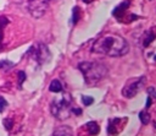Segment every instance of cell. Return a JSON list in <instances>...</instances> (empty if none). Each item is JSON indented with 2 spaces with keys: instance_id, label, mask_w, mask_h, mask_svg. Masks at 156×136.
Instances as JSON below:
<instances>
[{
  "instance_id": "1",
  "label": "cell",
  "mask_w": 156,
  "mask_h": 136,
  "mask_svg": "<svg viewBox=\"0 0 156 136\" xmlns=\"http://www.w3.org/2000/svg\"><path fill=\"white\" fill-rule=\"evenodd\" d=\"M128 43L119 36L107 34L99 38L91 47L93 53L106 54L108 56H122L128 53Z\"/></svg>"
},
{
  "instance_id": "2",
  "label": "cell",
  "mask_w": 156,
  "mask_h": 136,
  "mask_svg": "<svg viewBox=\"0 0 156 136\" xmlns=\"http://www.w3.org/2000/svg\"><path fill=\"white\" fill-rule=\"evenodd\" d=\"M78 69L82 71V74L85 78V82L89 85H94V83L99 82L107 74L106 66L100 62L83 61V62L78 64Z\"/></svg>"
},
{
  "instance_id": "3",
  "label": "cell",
  "mask_w": 156,
  "mask_h": 136,
  "mask_svg": "<svg viewBox=\"0 0 156 136\" xmlns=\"http://www.w3.org/2000/svg\"><path fill=\"white\" fill-rule=\"evenodd\" d=\"M73 110L72 107V98L69 94L65 93L62 97L55 99L51 103V113L55 118L60 119V120H65L67 119Z\"/></svg>"
},
{
  "instance_id": "4",
  "label": "cell",
  "mask_w": 156,
  "mask_h": 136,
  "mask_svg": "<svg viewBox=\"0 0 156 136\" xmlns=\"http://www.w3.org/2000/svg\"><path fill=\"white\" fill-rule=\"evenodd\" d=\"M145 82H146L145 76H140V77H136V78H133V80L128 81L126 83V86L123 87V89H122V94L126 98H133L134 96H136L141 91Z\"/></svg>"
},
{
  "instance_id": "5",
  "label": "cell",
  "mask_w": 156,
  "mask_h": 136,
  "mask_svg": "<svg viewBox=\"0 0 156 136\" xmlns=\"http://www.w3.org/2000/svg\"><path fill=\"white\" fill-rule=\"evenodd\" d=\"M49 1L50 0H29L28 1V10H29L30 15L34 18L41 17L49 6Z\"/></svg>"
},
{
  "instance_id": "6",
  "label": "cell",
  "mask_w": 156,
  "mask_h": 136,
  "mask_svg": "<svg viewBox=\"0 0 156 136\" xmlns=\"http://www.w3.org/2000/svg\"><path fill=\"white\" fill-rule=\"evenodd\" d=\"M29 53L32 54V56L39 64H43V62L50 60V56H51L50 55V51L48 50V48L44 44H41V43H39L37 47H32L30 50H29Z\"/></svg>"
},
{
  "instance_id": "7",
  "label": "cell",
  "mask_w": 156,
  "mask_h": 136,
  "mask_svg": "<svg viewBox=\"0 0 156 136\" xmlns=\"http://www.w3.org/2000/svg\"><path fill=\"white\" fill-rule=\"evenodd\" d=\"M83 129H85L87 132H88V135H90V136H95V135H98L99 131H100V127H99L98 123H95V121H89V123H87L85 125H83Z\"/></svg>"
},
{
  "instance_id": "8",
  "label": "cell",
  "mask_w": 156,
  "mask_h": 136,
  "mask_svg": "<svg viewBox=\"0 0 156 136\" xmlns=\"http://www.w3.org/2000/svg\"><path fill=\"white\" fill-rule=\"evenodd\" d=\"M121 120H122V119H118V118H116V119H111V120H110L108 126H107V132H108L110 136H115L116 134L119 132V129H117V124L121 123Z\"/></svg>"
},
{
  "instance_id": "9",
  "label": "cell",
  "mask_w": 156,
  "mask_h": 136,
  "mask_svg": "<svg viewBox=\"0 0 156 136\" xmlns=\"http://www.w3.org/2000/svg\"><path fill=\"white\" fill-rule=\"evenodd\" d=\"M128 6H129V1L122 2L121 5H118V6L112 11V15H113L115 17H117V18H121V17L123 16V13L126 12V10L128 9Z\"/></svg>"
},
{
  "instance_id": "10",
  "label": "cell",
  "mask_w": 156,
  "mask_h": 136,
  "mask_svg": "<svg viewBox=\"0 0 156 136\" xmlns=\"http://www.w3.org/2000/svg\"><path fill=\"white\" fill-rule=\"evenodd\" d=\"M52 136H73V132L68 126H60L54 131Z\"/></svg>"
},
{
  "instance_id": "11",
  "label": "cell",
  "mask_w": 156,
  "mask_h": 136,
  "mask_svg": "<svg viewBox=\"0 0 156 136\" xmlns=\"http://www.w3.org/2000/svg\"><path fill=\"white\" fill-rule=\"evenodd\" d=\"M49 89L51 92H54V93H58V92L62 91V85H61V82L58 80H52L50 86H49Z\"/></svg>"
},
{
  "instance_id": "12",
  "label": "cell",
  "mask_w": 156,
  "mask_h": 136,
  "mask_svg": "<svg viewBox=\"0 0 156 136\" xmlns=\"http://www.w3.org/2000/svg\"><path fill=\"white\" fill-rule=\"evenodd\" d=\"M154 39H155V34L151 31H146L145 34H144V39H143V45L146 48Z\"/></svg>"
},
{
  "instance_id": "13",
  "label": "cell",
  "mask_w": 156,
  "mask_h": 136,
  "mask_svg": "<svg viewBox=\"0 0 156 136\" xmlns=\"http://www.w3.org/2000/svg\"><path fill=\"white\" fill-rule=\"evenodd\" d=\"M139 119H140V121H141L144 125H146V124H149V121H150V114H149L146 110H141V111L139 113Z\"/></svg>"
},
{
  "instance_id": "14",
  "label": "cell",
  "mask_w": 156,
  "mask_h": 136,
  "mask_svg": "<svg viewBox=\"0 0 156 136\" xmlns=\"http://www.w3.org/2000/svg\"><path fill=\"white\" fill-rule=\"evenodd\" d=\"M13 66V62L9 60H0V69L1 70H10Z\"/></svg>"
},
{
  "instance_id": "15",
  "label": "cell",
  "mask_w": 156,
  "mask_h": 136,
  "mask_svg": "<svg viewBox=\"0 0 156 136\" xmlns=\"http://www.w3.org/2000/svg\"><path fill=\"white\" fill-rule=\"evenodd\" d=\"M78 20H79V7H74L73 9V15H72V23L74 25V23H77L78 22Z\"/></svg>"
},
{
  "instance_id": "16",
  "label": "cell",
  "mask_w": 156,
  "mask_h": 136,
  "mask_svg": "<svg viewBox=\"0 0 156 136\" xmlns=\"http://www.w3.org/2000/svg\"><path fill=\"white\" fill-rule=\"evenodd\" d=\"M82 102H83L84 105H90V104H93L94 99H93V97H90V96H83V97H82Z\"/></svg>"
},
{
  "instance_id": "17",
  "label": "cell",
  "mask_w": 156,
  "mask_h": 136,
  "mask_svg": "<svg viewBox=\"0 0 156 136\" xmlns=\"http://www.w3.org/2000/svg\"><path fill=\"white\" fill-rule=\"evenodd\" d=\"M4 125H5V129H6V130H11V129H12V125H13L12 119H10V118L4 119Z\"/></svg>"
},
{
  "instance_id": "18",
  "label": "cell",
  "mask_w": 156,
  "mask_h": 136,
  "mask_svg": "<svg viewBox=\"0 0 156 136\" xmlns=\"http://www.w3.org/2000/svg\"><path fill=\"white\" fill-rule=\"evenodd\" d=\"M6 107H7V100L4 97H0V113H2Z\"/></svg>"
},
{
  "instance_id": "19",
  "label": "cell",
  "mask_w": 156,
  "mask_h": 136,
  "mask_svg": "<svg viewBox=\"0 0 156 136\" xmlns=\"http://www.w3.org/2000/svg\"><path fill=\"white\" fill-rule=\"evenodd\" d=\"M24 78H26V75H24V72L23 71H20L18 72V87L21 88V86H22V82L24 81Z\"/></svg>"
},
{
  "instance_id": "20",
  "label": "cell",
  "mask_w": 156,
  "mask_h": 136,
  "mask_svg": "<svg viewBox=\"0 0 156 136\" xmlns=\"http://www.w3.org/2000/svg\"><path fill=\"white\" fill-rule=\"evenodd\" d=\"M147 93H149V96H150V97L156 98V87H154V86L149 87V88H147Z\"/></svg>"
},
{
  "instance_id": "21",
  "label": "cell",
  "mask_w": 156,
  "mask_h": 136,
  "mask_svg": "<svg viewBox=\"0 0 156 136\" xmlns=\"http://www.w3.org/2000/svg\"><path fill=\"white\" fill-rule=\"evenodd\" d=\"M74 114H77V115H79V114H82V109H79V108H74L73 107V110H72Z\"/></svg>"
},
{
  "instance_id": "22",
  "label": "cell",
  "mask_w": 156,
  "mask_h": 136,
  "mask_svg": "<svg viewBox=\"0 0 156 136\" xmlns=\"http://www.w3.org/2000/svg\"><path fill=\"white\" fill-rule=\"evenodd\" d=\"M151 97H147V99H146V105H145V108L147 109V108H150V104H151Z\"/></svg>"
},
{
  "instance_id": "23",
  "label": "cell",
  "mask_w": 156,
  "mask_h": 136,
  "mask_svg": "<svg viewBox=\"0 0 156 136\" xmlns=\"http://www.w3.org/2000/svg\"><path fill=\"white\" fill-rule=\"evenodd\" d=\"M83 1H84V2H91L93 0H83Z\"/></svg>"
},
{
  "instance_id": "24",
  "label": "cell",
  "mask_w": 156,
  "mask_h": 136,
  "mask_svg": "<svg viewBox=\"0 0 156 136\" xmlns=\"http://www.w3.org/2000/svg\"><path fill=\"white\" fill-rule=\"evenodd\" d=\"M154 126H155V129H156V119H155V121H154Z\"/></svg>"
},
{
  "instance_id": "25",
  "label": "cell",
  "mask_w": 156,
  "mask_h": 136,
  "mask_svg": "<svg viewBox=\"0 0 156 136\" xmlns=\"http://www.w3.org/2000/svg\"><path fill=\"white\" fill-rule=\"evenodd\" d=\"M155 60H156V56H155Z\"/></svg>"
}]
</instances>
